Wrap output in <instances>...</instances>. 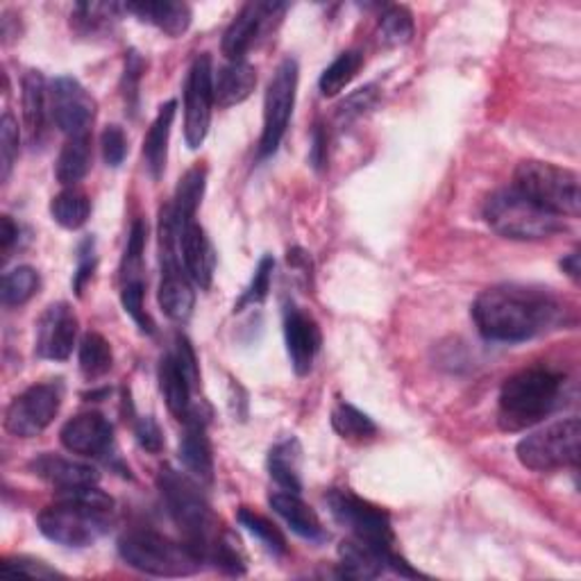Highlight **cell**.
Listing matches in <instances>:
<instances>
[{"mask_svg":"<svg viewBox=\"0 0 581 581\" xmlns=\"http://www.w3.org/2000/svg\"><path fill=\"white\" fill-rule=\"evenodd\" d=\"M284 10L286 6L282 3H246L236 12L223 34V55L230 62L246 60V53L255 45L259 34L271 26V19H275Z\"/></svg>","mask_w":581,"mask_h":581,"instance_id":"cell-16","label":"cell"},{"mask_svg":"<svg viewBox=\"0 0 581 581\" xmlns=\"http://www.w3.org/2000/svg\"><path fill=\"white\" fill-rule=\"evenodd\" d=\"M180 251L184 271L191 277V282L207 290L214 279L216 271V253L207 232L193 221L180 232Z\"/></svg>","mask_w":581,"mask_h":581,"instance_id":"cell-20","label":"cell"},{"mask_svg":"<svg viewBox=\"0 0 581 581\" xmlns=\"http://www.w3.org/2000/svg\"><path fill=\"white\" fill-rule=\"evenodd\" d=\"M78 338V316L67 303H53L37 320L34 353L48 361H67Z\"/></svg>","mask_w":581,"mask_h":581,"instance_id":"cell-15","label":"cell"},{"mask_svg":"<svg viewBox=\"0 0 581 581\" xmlns=\"http://www.w3.org/2000/svg\"><path fill=\"white\" fill-rule=\"evenodd\" d=\"M91 160H93V153H91L89 134L69 136L67 143H64V149L60 151L58 164H55L58 182L64 188L82 182L86 177V173L91 171Z\"/></svg>","mask_w":581,"mask_h":581,"instance_id":"cell-31","label":"cell"},{"mask_svg":"<svg viewBox=\"0 0 581 581\" xmlns=\"http://www.w3.org/2000/svg\"><path fill=\"white\" fill-rule=\"evenodd\" d=\"M300 463H303V448L296 436H288L284 441H277L268 452V472L271 479L284 491L300 493Z\"/></svg>","mask_w":581,"mask_h":581,"instance_id":"cell-26","label":"cell"},{"mask_svg":"<svg viewBox=\"0 0 581 581\" xmlns=\"http://www.w3.org/2000/svg\"><path fill=\"white\" fill-rule=\"evenodd\" d=\"M565 377L552 368H524L500 389L498 422L504 431H522L546 420L563 398Z\"/></svg>","mask_w":581,"mask_h":581,"instance_id":"cell-3","label":"cell"},{"mask_svg":"<svg viewBox=\"0 0 581 581\" xmlns=\"http://www.w3.org/2000/svg\"><path fill=\"white\" fill-rule=\"evenodd\" d=\"M177 112V103L169 101L166 105L160 108V114L155 116L149 134L143 139V160L145 166H149L151 175L155 180H160L164 175L166 169V160H169V141H171V128H173V119Z\"/></svg>","mask_w":581,"mask_h":581,"instance_id":"cell-27","label":"cell"},{"mask_svg":"<svg viewBox=\"0 0 581 581\" xmlns=\"http://www.w3.org/2000/svg\"><path fill=\"white\" fill-rule=\"evenodd\" d=\"M91 214V201L78 186L62 188L51 203L53 221L64 230H80Z\"/></svg>","mask_w":581,"mask_h":581,"instance_id":"cell-33","label":"cell"},{"mask_svg":"<svg viewBox=\"0 0 581 581\" xmlns=\"http://www.w3.org/2000/svg\"><path fill=\"white\" fill-rule=\"evenodd\" d=\"M121 559L153 577H188L203 568V559L184 541H171L153 529H132L119 539Z\"/></svg>","mask_w":581,"mask_h":581,"instance_id":"cell-7","label":"cell"},{"mask_svg":"<svg viewBox=\"0 0 581 581\" xmlns=\"http://www.w3.org/2000/svg\"><path fill=\"white\" fill-rule=\"evenodd\" d=\"M143 71H145V64L141 60V55L136 51H130L128 58H125V71H123V82H121V89H123V99H125V108L134 114L136 108H139V82L143 78Z\"/></svg>","mask_w":581,"mask_h":581,"instance_id":"cell-45","label":"cell"},{"mask_svg":"<svg viewBox=\"0 0 581 581\" xmlns=\"http://www.w3.org/2000/svg\"><path fill=\"white\" fill-rule=\"evenodd\" d=\"M64 398L62 381H41L19 394L6 411V429L17 439H32L51 427Z\"/></svg>","mask_w":581,"mask_h":581,"instance_id":"cell-11","label":"cell"},{"mask_svg":"<svg viewBox=\"0 0 581 581\" xmlns=\"http://www.w3.org/2000/svg\"><path fill=\"white\" fill-rule=\"evenodd\" d=\"M214 105V64L210 53L193 60L184 84V139L191 151H198L207 139Z\"/></svg>","mask_w":581,"mask_h":581,"instance_id":"cell-12","label":"cell"},{"mask_svg":"<svg viewBox=\"0 0 581 581\" xmlns=\"http://www.w3.org/2000/svg\"><path fill=\"white\" fill-rule=\"evenodd\" d=\"M273 271H275V259L271 255L262 257L248 288L241 294V298L234 305V312H244L246 307H255L262 305L268 298V290H271V282H273Z\"/></svg>","mask_w":581,"mask_h":581,"instance_id":"cell-41","label":"cell"},{"mask_svg":"<svg viewBox=\"0 0 581 581\" xmlns=\"http://www.w3.org/2000/svg\"><path fill=\"white\" fill-rule=\"evenodd\" d=\"M332 427L338 436L350 441H366L377 434V425L373 422V418L350 402H336V407L332 409Z\"/></svg>","mask_w":581,"mask_h":581,"instance_id":"cell-37","label":"cell"},{"mask_svg":"<svg viewBox=\"0 0 581 581\" xmlns=\"http://www.w3.org/2000/svg\"><path fill=\"white\" fill-rule=\"evenodd\" d=\"M518 193L546 212L563 218H577L581 212L579 175L570 169L552 162L524 160L513 171V184Z\"/></svg>","mask_w":581,"mask_h":581,"instance_id":"cell-6","label":"cell"},{"mask_svg":"<svg viewBox=\"0 0 581 581\" xmlns=\"http://www.w3.org/2000/svg\"><path fill=\"white\" fill-rule=\"evenodd\" d=\"M157 377H160V389H162L169 411L175 418L184 420L191 414V391L193 389L173 355H164L160 359Z\"/></svg>","mask_w":581,"mask_h":581,"instance_id":"cell-29","label":"cell"},{"mask_svg":"<svg viewBox=\"0 0 581 581\" xmlns=\"http://www.w3.org/2000/svg\"><path fill=\"white\" fill-rule=\"evenodd\" d=\"M309 162L316 171H323L327 166V132L323 125L314 128L312 134V149H309Z\"/></svg>","mask_w":581,"mask_h":581,"instance_id":"cell-52","label":"cell"},{"mask_svg":"<svg viewBox=\"0 0 581 581\" xmlns=\"http://www.w3.org/2000/svg\"><path fill=\"white\" fill-rule=\"evenodd\" d=\"M3 570L6 572H21V574H30V577H62L55 568H51L48 563L39 561V559H32V557H10L3 561Z\"/></svg>","mask_w":581,"mask_h":581,"instance_id":"cell-51","label":"cell"},{"mask_svg":"<svg viewBox=\"0 0 581 581\" xmlns=\"http://www.w3.org/2000/svg\"><path fill=\"white\" fill-rule=\"evenodd\" d=\"M175 361L180 364L182 373L186 375L191 389H196V386L201 384V366H198V357H196V350H193L191 342L184 336V334H177L175 336Z\"/></svg>","mask_w":581,"mask_h":581,"instance_id":"cell-48","label":"cell"},{"mask_svg":"<svg viewBox=\"0 0 581 581\" xmlns=\"http://www.w3.org/2000/svg\"><path fill=\"white\" fill-rule=\"evenodd\" d=\"M257 86V69L246 62H227L214 73V103L218 108H234L248 101Z\"/></svg>","mask_w":581,"mask_h":581,"instance_id":"cell-24","label":"cell"},{"mask_svg":"<svg viewBox=\"0 0 581 581\" xmlns=\"http://www.w3.org/2000/svg\"><path fill=\"white\" fill-rule=\"evenodd\" d=\"M134 436H136V444L151 455H160L164 450V434L162 427L157 425V420L153 416H141L134 422Z\"/></svg>","mask_w":581,"mask_h":581,"instance_id":"cell-47","label":"cell"},{"mask_svg":"<svg viewBox=\"0 0 581 581\" xmlns=\"http://www.w3.org/2000/svg\"><path fill=\"white\" fill-rule=\"evenodd\" d=\"M483 221L511 241H543L565 230L563 218L534 205L513 186L498 188L483 203Z\"/></svg>","mask_w":581,"mask_h":581,"instance_id":"cell-5","label":"cell"},{"mask_svg":"<svg viewBox=\"0 0 581 581\" xmlns=\"http://www.w3.org/2000/svg\"><path fill=\"white\" fill-rule=\"evenodd\" d=\"M268 504L300 539H307L312 543H323L327 539V531L320 518L309 504L300 500V493H290V491L273 493L268 498Z\"/></svg>","mask_w":581,"mask_h":581,"instance_id":"cell-23","label":"cell"},{"mask_svg":"<svg viewBox=\"0 0 581 581\" xmlns=\"http://www.w3.org/2000/svg\"><path fill=\"white\" fill-rule=\"evenodd\" d=\"M581 422L579 418L559 420L541 431L524 436L516 446L518 461L534 472H554L579 463Z\"/></svg>","mask_w":581,"mask_h":581,"instance_id":"cell-8","label":"cell"},{"mask_svg":"<svg viewBox=\"0 0 581 581\" xmlns=\"http://www.w3.org/2000/svg\"><path fill=\"white\" fill-rule=\"evenodd\" d=\"M300 69L294 58H286L275 69L266 95H264V128L259 139V157L266 160L277 153L279 143L286 134L290 114L296 108V93H298Z\"/></svg>","mask_w":581,"mask_h":581,"instance_id":"cell-9","label":"cell"},{"mask_svg":"<svg viewBox=\"0 0 581 581\" xmlns=\"http://www.w3.org/2000/svg\"><path fill=\"white\" fill-rule=\"evenodd\" d=\"M236 520L238 524L244 527L246 531H251V534L266 548V552H271L273 557H284L288 546H286V539L282 531L277 529V524H273L268 518H264L262 513L248 509V507H241L238 513H236Z\"/></svg>","mask_w":581,"mask_h":581,"instance_id":"cell-39","label":"cell"},{"mask_svg":"<svg viewBox=\"0 0 581 581\" xmlns=\"http://www.w3.org/2000/svg\"><path fill=\"white\" fill-rule=\"evenodd\" d=\"M386 572H396L400 577H420L400 554L386 548L370 546L359 539H348L338 548V574L346 579H377Z\"/></svg>","mask_w":581,"mask_h":581,"instance_id":"cell-13","label":"cell"},{"mask_svg":"<svg viewBox=\"0 0 581 581\" xmlns=\"http://www.w3.org/2000/svg\"><path fill=\"white\" fill-rule=\"evenodd\" d=\"M95 264H99V259H95L93 238H84L78 248V271L73 275V290L78 296L84 294V286L91 282Z\"/></svg>","mask_w":581,"mask_h":581,"instance_id":"cell-49","label":"cell"},{"mask_svg":"<svg viewBox=\"0 0 581 581\" xmlns=\"http://www.w3.org/2000/svg\"><path fill=\"white\" fill-rule=\"evenodd\" d=\"M48 99H51V91L45 86V78L39 71H28L21 80V108H23V125L34 143L45 125V114H48Z\"/></svg>","mask_w":581,"mask_h":581,"instance_id":"cell-28","label":"cell"},{"mask_svg":"<svg viewBox=\"0 0 581 581\" xmlns=\"http://www.w3.org/2000/svg\"><path fill=\"white\" fill-rule=\"evenodd\" d=\"M39 286L41 279L32 266H17L3 275V284H0V300H3L6 307H21L34 298Z\"/></svg>","mask_w":581,"mask_h":581,"instance_id":"cell-38","label":"cell"},{"mask_svg":"<svg viewBox=\"0 0 581 581\" xmlns=\"http://www.w3.org/2000/svg\"><path fill=\"white\" fill-rule=\"evenodd\" d=\"M114 513V500L95 487L60 491L58 500L48 504L39 516V531L64 548H91L105 537Z\"/></svg>","mask_w":581,"mask_h":581,"instance_id":"cell-2","label":"cell"},{"mask_svg":"<svg viewBox=\"0 0 581 581\" xmlns=\"http://www.w3.org/2000/svg\"><path fill=\"white\" fill-rule=\"evenodd\" d=\"M19 236H21V227L12 221V216L0 218V251H3V255H8L12 251V246L17 244Z\"/></svg>","mask_w":581,"mask_h":581,"instance_id":"cell-53","label":"cell"},{"mask_svg":"<svg viewBox=\"0 0 581 581\" xmlns=\"http://www.w3.org/2000/svg\"><path fill=\"white\" fill-rule=\"evenodd\" d=\"M143 290H145L143 279L123 282L121 303H123L125 314L136 323V327L143 334H155V323H153V318L149 316V312H145V307H143Z\"/></svg>","mask_w":581,"mask_h":581,"instance_id":"cell-43","label":"cell"},{"mask_svg":"<svg viewBox=\"0 0 581 581\" xmlns=\"http://www.w3.org/2000/svg\"><path fill=\"white\" fill-rule=\"evenodd\" d=\"M157 487L173 522L182 531L184 543L207 563L210 552L223 531L198 481L166 466L157 475Z\"/></svg>","mask_w":581,"mask_h":581,"instance_id":"cell-4","label":"cell"},{"mask_svg":"<svg viewBox=\"0 0 581 581\" xmlns=\"http://www.w3.org/2000/svg\"><path fill=\"white\" fill-rule=\"evenodd\" d=\"M284 338L290 366L296 375L305 377L312 373L316 355L320 350V329L312 316H307L296 305H286L284 309Z\"/></svg>","mask_w":581,"mask_h":581,"instance_id":"cell-18","label":"cell"},{"mask_svg":"<svg viewBox=\"0 0 581 581\" xmlns=\"http://www.w3.org/2000/svg\"><path fill=\"white\" fill-rule=\"evenodd\" d=\"M180 461L184 470L198 483L214 481V455L207 436V422L193 409L184 418V434L180 439Z\"/></svg>","mask_w":581,"mask_h":581,"instance_id":"cell-19","label":"cell"},{"mask_svg":"<svg viewBox=\"0 0 581 581\" xmlns=\"http://www.w3.org/2000/svg\"><path fill=\"white\" fill-rule=\"evenodd\" d=\"M145 236H149V227H145L143 221H134L130 236H128L125 257H123V282L141 279L136 273L141 271V255L145 246Z\"/></svg>","mask_w":581,"mask_h":581,"instance_id":"cell-44","label":"cell"},{"mask_svg":"<svg viewBox=\"0 0 581 581\" xmlns=\"http://www.w3.org/2000/svg\"><path fill=\"white\" fill-rule=\"evenodd\" d=\"M205 184H207V171L203 166H193L184 173V177L180 180L177 188H175V198H173V205H171V212H173V218L180 227V232L193 223V218H196V212L203 203V196H205Z\"/></svg>","mask_w":581,"mask_h":581,"instance_id":"cell-30","label":"cell"},{"mask_svg":"<svg viewBox=\"0 0 581 581\" xmlns=\"http://www.w3.org/2000/svg\"><path fill=\"white\" fill-rule=\"evenodd\" d=\"M329 513L338 524H344L350 534L359 541H366L377 548L391 550L396 543V534L391 527V518L384 509L361 500L350 491H329L325 496Z\"/></svg>","mask_w":581,"mask_h":581,"instance_id":"cell-10","label":"cell"},{"mask_svg":"<svg viewBox=\"0 0 581 581\" xmlns=\"http://www.w3.org/2000/svg\"><path fill=\"white\" fill-rule=\"evenodd\" d=\"M125 12L139 21L160 28L169 37H182L191 26V8L186 3H171V0H141V3H125Z\"/></svg>","mask_w":581,"mask_h":581,"instance_id":"cell-25","label":"cell"},{"mask_svg":"<svg viewBox=\"0 0 581 581\" xmlns=\"http://www.w3.org/2000/svg\"><path fill=\"white\" fill-rule=\"evenodd\" d=\"M51 116L67 136L89 134L95 119V101L75 78L62 75L51 84Z\"/></svg>","mask_w":581,"mask_h":581,"instance_id":"cell-14","label":"cell"},{"mask_svg":"<svg viewBox=\"0 0 581 581\" xmlns=\"http://www.w3.org/2000/svg\"><path fill=\"white\" fill-rule=\"evenodd\" d=\"M125 6L121 3H78L71 14V26L80 34H99L112 30Z\"/></svg>","mask_w":581,"mask_h":581,"instance_id":"cell-34","label":"cell"},{"mask_svg":"<svg viewBox=\"0 0 581 581\" xmlns=\"http://www.w3.org/2000/svg\"><path fill=\"white\" fill-rule=\"evenodd\" d=\"M101 151H103V160L108 166L116 169L123 164L125 155H128V139L125 132L119 125H108L101 134Z\"/></svg>","mask_w":581,"mask_h":581,"instance_id":"cell-46","label":"cell"},{"mask_svg":"<svg viewBox=\"0 0 581 581\" xmlns=\"http://www.w3.org/2000/svg\"><path fill=\"white\" fill-rule=\"evenodd\" d=\"M30 472L45 483H51L58 491L80 489V487H95L101 481L99 470L89 463H80L73 459H64L58 455H39L30 461Z\"/></svg>","mask_w":581,"mask_h":581,"instance_id":"cell-21","label":"cell"},{"mask_svg":"<svg viewBox=\"0 0 581 581\" xmlns=\"http://www.w3.org/2000/svg\"><path fill=\"white\" fill-rule=\"evenodd\" d=\"M563 303L550 290L502 284L481 290L472 305V320L489 342L522 344L565 323Z\"/></svg>","mask_w":581,"mask_h":581,"instance_id":"cell-1","label":"cell"},{"mask_svg":"<svg viewBox=\"0 0 581 581\" xmlns=\"http://www.w3.org/2000/svg\"><path fill=\"white\" fill-rule=\"evenodd\" d=\"M19 123L10 112H6L3 121H0V180L3 182H8L14 171L19 157Z\"/></svg>","mask_w":581,"mask_h":581,"instance_id":"cell-42","label":"cell"},{"mask_svg":"<svg viewBox=\"0 0 581 581\" xmlns=\"http://www.w3.org/2000/svg\"><path fill=\"white\" fill-rule=\"evenodd\" d=\"M80 373L93 381L105 377L114 366V353L108 338L99 332H86L80 344Z\"/></svg>","mask_w":581,"mask_h":581,"instance_id":"cell-32","label":"cell"},{"mask_svg":"<svg viewBox=\"0 0 581 581\" xmlns=\"http://www.w3.org/2000/svg\"><path fill=\"white\" fill-rule=\"evenodd\" d=\"M160 307L162 312L175 320L186 323L193 314V305H196V290H193V282L182 271L180 262L162 264V284H160Z\"/></svg>","mask_w":581,"mask_h":581,"instance_id":"cell-22","label":"cell"},{"mask_svg":"<svg viewBox=\"0 0 581 581\" xmlns=\"http://www.w3.org/2000/svg\"><path fill=\"white\" fill-rule=\"evenodd\" d=\"M416 23L407 8L402 6H389L377 23V39L386 48H400L414 39Z\"/></svg>","mask_w":581,"mask_h":581,"instance_id":"cell-36","label":"cell"},{"mask_svg":"<svg viewBox=\"0 0 581 581\" xmlns=\"http://www.w3.org/2000/svg\"><path fill=\"white\" fill-rule=\"evenodd\" d=\"M364 67V55L359 51H346L338 55L320 75L318 89L325 99H334V95L342 93L361 71Z\"/></svg>","mask_w":581,"mask_h":581,"instance_id":"cell-35","label":"cell"},{"mask_svg":"<svg viewBox=\"0 0 581 581\" xmlns=\"http://www.w3.org/2000/svg\"><path fill=\"white\" fill-rule=\"evenodd\" d=\"M62 446L80 457H105L114 448V427L112 422L95 411L80 414L71 418L60 431Z\"/></svg>","mask_w":581,"mask_h":581,"instance_id":"cell-17","label":"cell"},{"mask_svg":"<svg viewBox=\"0 0 581 581\" xmlns=\"http://www.w3.org/2000/svg\"><path fill=\"white\" fill-rule=\"evenodd\" d=\"M375 101H377L375 86L359 89V91H355V93L350 95V99H348L342 108H338V114H336V116H338V121H342V123H350V121L364 116V114L375 105Z\"/></svg>","mask_w":581,"mask_h":581,"instance_id":"cell-50","label":"cell"},{"mask_svg":"<svg viewBox=\"0 0 581 581\" xmlns=\"http://www.w3.org/2000/svg\"><path fill=\"white\" fill-rule=\"evenodd\" d=\"M207 563H214L221 572L232 574V577H241L246 574V554L241 550V543L234 539V534L230 531H223L218 537V541L214 543Z\"/></svg>","mask_w":581,"mask_h":581,"instance_id":"cell-40","label":"cell"},{"mask_svg":"<svg viewBox=\"0 0 581 581\" xmlns=\"http://www.w3.org/2000/svg\"><path fill=\"white\" fill-rule=\"evenodd\" d=\"M561 268H563V273H565L572 282H579V275H581L579 253H570L568 257H563V259H561Z\"/></svg>","mask_w":581,"mask_h":581,"instance_id":"cell-54","label":"cell"}]
</instances>
